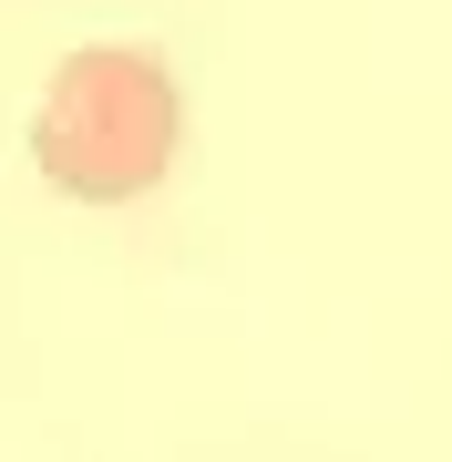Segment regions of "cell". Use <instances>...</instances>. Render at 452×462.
I'll use <instances>...</instances> for the list:
<instances>
[{"mask_svg": "<svg viewBox=\"0 0 452 462\" xmlns=\"http://www.w3.org/2000/svg\"><path fill=\"white\" fill-rule=\"evenodd\" d=\"M175 134H185V103H175L165 51H144V42H83V51H62L51 83H42L32 165L51 175V196L134 206V196L165 185Z\"/></svg>", "mask_w": 452, "mask_h": 462, "instance_id": "6da1fadb", "label": "cell"}]
</instances>
